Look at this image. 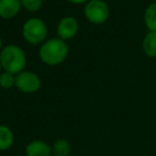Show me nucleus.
<instances>
[{"label":"nucleus","mask_w":156,"mask_h":156,"mask_svg":"<svg viewBox=\"0 0 156 156\" xmlns=\"http://www.w3.org/2000/svg\"><path fill=\"white\" fill-rule=\"evenodd\" d=\"M69 55V46L66 42L59 37L48 39L41 44L39 57L43 63L50 66L59 65L66 59Z\"/></svg>","instance_id":"nucleus-1"},{"label":"nucleus","mask_w":156,"mask_h":156,"mask_svg":"<svg viewBox=\"0 0 156 156\" xmlns=\"http://www.w3.org/2000/svg\"><path fill=\"white\" fill-rule=\"evenodd\" d=\"M0 62L5 72H9L14 75L25 71L27 65V57L25 51L17 45L10 44L0 51Z\"/></svg>","instance_id":"nucleus-2"},{"label":"nucleus","mask_w":156,"mask_h":156,"mask_svg":"<svg viewBox=\"0 0 156 156\" xmlns=\"http://www.w3.org/2000/svg\"><path fill=\"white\" fill-rule=\"evenodd\" d=\"M47 26L42 20L31 17L23 25V37L31 45H40L46 41L47 37Z\"/></svg>","instance_id":"nucleus-3"},{"label":"nucleus","mask_w":156,"mask_h":156,"mask_svg":"<svg viewBox=\"0 0 156 156\" xmlns=\"http://www.w3.org/2000/svg\"><path fill=\"white\" fill-rule=\"evenodd\" d=\"M83 13L91 24L102 25L108 20L110 9L104 0H89L85 5Z\"/></svg>","instance_id":"nucleus-4"},{"label":"nucleus","mask_w":156,"mask_h":156,"mask_svg":"<svg viewBox=\"0 0 156 156\" xmlns=\"http://www.w3.org/2000/svg\"><path fill=\"white\" fill-rule=\"evenodd\" d=\"M41 79L39 75L30 71H23L15 77V87L23 93H35L41 88Z\"/></svg>","instance_id":"nucleus-5"},{"label":"nucleus","mask_w":156,"mask_h":156,"mask_svg":"<svg viewBox=\"0 0 156 156\" xmlns=\"http://www.w3.org/2000/svg\"><path fill=\"white\" fill-rule=\"evenodd\" d=\"M78 29H79V25L77 20L73 16H65L61 18L57 25V34L59 39L66 42L77 34Z\"/></svg>","instance_id":"nucleus-6"},{"label":"nucleus","mask_w":156,"mask_h":156,"mask_svg":"<svg viewBox=\"0 0 156 156\" xmlns=\"http://www.w3.org/2000/svg\"><path fill=\"white\" fill-rule=\"evenodd\" d=\"M26 156H51L52 149L46 141L44 140H32L27 144Z\"/></svg>","instance_id":"nucleus-7"},{"label":"nucleus","mask_w":156,"mask_h":156,"mask_svg":"<svg viewBox=\"0 0 156 156\" xmlns=\"http://www.w3.org/2000/svg\"><path fill=\"white\" fill-rule=\"evenodd\" d=\"M22 8V0H0V17L3 20L14 18Z\"/></svg>","instance_id":"nucleus-8"},{"label":"nucleus","mask_w":156,"mask_h":156,"mask_svg":"<svg viewBox=\"0 0 156 156\" xmlns=\"http://www.w3.org/2000/svg\"><path fill=\"white\" fill-rule=\"evenodd\" d=\"M142 50L150 58H156V32L149 31L143 37Z\"/></svg>","instance_id":"nucleus-9"},{"label":"nucleus","mask_w":156,"mask_h":156,"mask_svg":"<svg viewBox=\"0 0 156 156\" xmlns=\"http://www.w3.org/2000/svg\"><path fill=\"white\" fill-rule=\"evenodd\" d=\"M14 134L10 127L0 124V151H7L13 145Z\"/></svg>","instance_id":"nucleus-10"},{"label":"nucleus","mask_w":156,"mask_h":156,"mask_svg":"<svg viewBox=\"0 0 156 156\" xmlns=\"http://www.w3.org/2000/svg\"><path fill=\"white\" fill-rule=\"evenodd\" d=\"M143 20L147 30L156 32V2H152L147 7L143 14Z\"/></svg>","instance_id":"nucleus-11"},{"label":"nucleus","mask_w":156,"mask_h":156,"mask_svg":"<svg viewBox=\"0 0 156 156\" xmlns=\"http://www.w3.org/2000/svg\"><path fill=\"white\" fill-rule=\"evenodd\" d=\"M52 155L57 156H69L71 153V144L65 139H58L54 142L51 147Z\"/></svg>","instance_id":"nucleus-12"},{"label":"nucleus","mask_w":156,"mask_h":156,"mask_svg":"<svg viewBox=\"0 0 156 156\" xmlns=\"http://www.w3.org/2000/svg\"><path fill=\"white\" fill-rule=\"evenodd\" d=\"M15 77L16 75L9 72H1L0 74V87L2 89H11L15 87Z\"/></svg>","instance_id":"nucleus-13"},{"label":"nucleus","mask_w":156,"mask_h":156,"mask_svg":"<svg viewBox=\"0 0 156 156\" xmlns=\"http://www.w3.org/2000/svg\"><path fill=\"white\" fill-rule=\"evenodd\" d=\"M22 5L26 11L34 13L43 5V0H22Z\"/></svg>","instance_id":"nucleus-14"},{"label":"nucleus","mask_w":156,"mask_h":156,"mask_svg":"<svg viewBox=\"0 0 156 156\" xmlns=\"http://www.w3.org/2000/svg\"><path fill=\"white\" fill-rule=\"evenodd\" d=\"M66 1L74 3V5H83V3H87L89 0H66Z\"/></svg>","instance_id":"nucleus-15"},{"label":"nucleus","mask_w":156,"mask_h":156,"mask_svg":"<svg viewBox=\"0 0 156 156\" xmlns=\"http://www.w3.org/2000/svg\"><path fill=\"white\" fill-rule=\"evenodd\" d=\"M2 39H1V37H0V51H1V49H2Z\"/></svg>","instance_id":"nucleus-16"},{"label":"nucleus","mask_w":156,"mask_h":156,"mask_svg":"<svg viewBox=\"0 0 156 156\" xmlns=\"http://www.w3.org/2000/svg\"><path fill=\"white\" fill-rule=\"evenodd\" d=\"M1 71H2V65H1V62H0V74H1Z\"/></svg>","instance_id":"nucleus-17"},{"label":"nucleus","mask_w":156,"mask_h":156,"mask_svg":"<svg viewBox=\"0 0 156 156\" xmlns=\"http://www.w3.org/2000/svg\"><path fill=\"white\" fill-rule=\"evenodd\" d=\"M51 156H57V155H51Z\"/></svg>","instance_id":"nucleus-18"}]
</instances>
